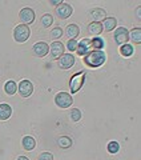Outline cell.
Masks as SVG:
<instances>
[{
	"label": "cell",
	"mask_w": 141,
	"mask_h": 160,
	"mask_svg": "<svg viewBox=\"0 0 141 160\" xmlns=\"http://www.w3.org/2000/svg\"><path fill=\"white\" fill-rule=\"evenodd\" d=\"M84 63L87 64L90 68H97L100 66H103L107 60V55L104 53V51H97V49H93V51H88L84 55Z\"/></svg>",
	"instance_id": "6da1fadb"
},
{
	"label": "cell",
	"mask_w": 141,
	"mask_h": 160,
	"mask_svg": "<svg viewBox=\"0 0 141 160\" xmlns=\"http://www.w3.org/2000/svg\"><path fill=\"white\" fill-rule=\"evenodd\" d=\"M31 36V29L26 24H19L17 27H15L13 29V39L16 40L17 43H24L27 42Z\"/></svg>",
	"instance_id": "7a4b0ae2"
},
{
	"label": "cell",
	"mask_w": 141,
	"mask_h": 160,
	"mask_svg": "<svg viewBox=\"0 0 141 160\" xmlns=\"http://www.w3.org/2000/svg\"><path fill=\"white\" fill-rule=\"evenodd\" d=\"M84 80H85V72H77L75 73L72 78L69 80V88H70V93H76L81 89L83 84H84Z\"/></svg>",
	"instance_id": "3957f363"
},
{
	"label": "cell",
	"mask_w": 141,
	"mask_h": 160,
	"mask_svg": "<svg viewBox=\"0 0 141 160\" xmlns=\"http://www.w3.org/2000/svg\"><path fill=\"white\" fill-rule=\"evenodd\" d=\"M55 103H56V106L60 108H68L72 106L73 98L70 96L68 92H59L56 96H55Z\"/></svg>",
	"instance_id": "277c9868"
},
{
	"label": "cell",
	"mask_w": 141,
	"mask_h": 160,
	"mask_svg": "<svg viewBox=\"0 0 141 160\" xmlns=\"http://www.w3.org/2000/svg\"><path fill=\"white\" fill-rule=\"evenodd\" d=\"M114 42L119 44V46H123V44H127L129 40V31L124 27H119L114 31Z\"/></svg>",
	"instance_id": "5b68a950"
},
{
	"label": "cell",
	"mask_w": 141,
	"mask_h": 160,
	"mask_svg": "<svg viewBox=\"0 0 141 160\" xmlns=\"http://www.w3.org/2000/svg\"><path fill=\"white\" fill-rule=\"evenodd\" d=\"M75 64V56L72 53H63L57 60V66L61 69H68L73 67Z\"/></svg>",
	"instance_id": "8992f818"
},
{
	"label": "cell",
	"mask_w": 141,
	"mask_h": 160,
	"mask_svg": "<svg viewBox=\"0 0 141 160\" xmlns=\"http://www.w3.org/2000/svg\"><path fill=\"white\" fill-rule=\"evenodd\" d=\"M19 18H20V20L23 22V24L28 26V24H32V23L35 22V12H33L32 8L26 7V8H23L22 11H20Z\"/></svg>",
	"instance_id": "52a82bcc"
},
{
	"label": "cell",
	"mask_w": 141,
	"mask_h": 160,
	"mask_svg": "<svg viewBox=\"0 0 141 160\" xmlns=\"http://www.w3.org/2000/svg\"><path fill=\"white\" fill-rule=\"evenodd\" d=\"M17 89H19L20 96L28 98V96H31L32 92H33V86L29 80H23V82H20V84L17 86Z\"/></svg>",
	"instance_id": "ba28073f"
},
{
	"label": "cell",
	"mask_w": 141,
	"mask_h": 160,
	"mask_svg": "<svg viewBox=\"0 0 141 160\" xmlns=\"http://www.w3.org/2000/svg\"><path fill=\"white\" fill-rule=\"evenodd\" d=\"M72 13H73V8H72V6H69V4H67V3H61L56 8V15L60 19H67Z\"/></svg>",
	"instance_id": "9c48e42d"
},
{
	"label": "cell",
	"mask_w": 141,
	"mask_h": 160,
	"mask_svg": "<svg viewBox=\"0 0 141 160\" xmlns=\"http://www.w3.org/2000/svg\"><path fill=\"white\" fill-rule=\"evenodd\" d=\"M32 51H33V53L36 55V56L43 58L49 52V46H48V43H45V42H39V43H36L33 46Z\"/></svg>",
	"instance_id": "30bf717a"
},
{
	"label": "cell",
	"mask_w": 141,
	"mask_h": 160,
	"mask_svg": "<svg viewBox=\"0 0 141 160\" xmlns=\"http://www.w3.org/2000/svg\"><path fill=\"white\" fill-rule=\"evenodd\" d=\"M64 44L60 43V42H53L51 44V47H49V51H51V58L52 59H59L61 55L64 53Z\"/></svg>",
	"instance_id": "8fae6325"
},
{
	"label": "cell",
	"mask_w": 141,
	"mask_h": 160,
	"mask_svg": "<svg viewBox=\"0 0 141 160\" xmlns=\"http://www.w3.org/2000/svg\"><path fill=\"white\" fill-rule=\"evenodd\" d=\"M89 15H90V18H92L95 22L100 23V20H104L105 18H107V11L103 9V8H93Z\"/></svg>",
	"instance_id": "7c38bea8"
},
{
	"label": "cell",
	"mask_w": 141,
	"mask_h": 160,
	"mask_svg": "<svg viewBox=\"0 0 141 160\" xmlns=\"http://www.w3.org/2000/svg\"><path fill=\"white\" fill-rule=\"evenodd\" d=\"M89 47H90V39H83L81 42H79V46H77L76 52L80 55V56H84V55L88 52Z\"/></svg>",
	"instance_id": "4fadbf2b"
},
{
	"label": "cell",
	"mask_w": 141,
	"mask_h": 160,
	"mask_svg": "<svg viewBox=\"0 0 141 160\" xmlns=\"http://www.w3.org/2000/svg\"><path fill=\"white\" fill-rule=\"evenodd\" d=\"M11 115H12V108L9 104L6 103L0 104V120H7L11 118Z\"/></svg>",
	"instance_id": "5bb4252c"
},
{
	"label": "cell",
	"mask_w": 141,
	"mask_h": 160,
	"mask_svg": "<svg viewBox=\"0 0 141 160\" xmlns=\"http://www.w3.org/2000/svg\"><path fill=\"white\" fill-rule=\"evenodd\" d=\"M88 32L90 33V35H93V36H99L100 33L103 32V26H101V23H99V22H92L88 26Z\"/></svg>",
	"instance_id": "9a60e30c"
},
{
	"label": "cell",
	"mask_w": 141,
	"mask_h": 160,
	"mask_svg": "<svg viewBox=\"0 0 141 160\" xmlns=\"http://www.w3.org/2000/svg\"><path fill=\"white\" fill-rule=\"evenodd\" d=\"M22 144H23V148L26 151H32V149L36 147V140H35L32 136H24L22 140Z\"/></svg>",
	"instance_id": "2e32d148"
},
{
	"label": "cell",
	"mask_w": 141,
	"mask_h": 160,
	"mask_svg": "<svg viewBox=\"0 0 141 160\" xmlns=\"http://www.w3.org/2000/svg\"><path fill=\"white\" fill-rule=\"evenodd\" d=\"M101 26L104 27L105 31L110 32V31H113V29L116 28V26H117V20H116L114 18H105V19L103 20V24H101Z\"/></svg>",
	"instance_id": "e0dca14e"
},
{
	"label": "cell",
	"mask_w": 141,
	"mask_h": 160,
	"mask_svg": "<svg viewBox=\"0 0 141 160\" xmlns=\"http://www.w3.org/2000/svg\"><path fill=\"white\" fill-rule=\"evenodd\" d=\"M65 33H67V36L69 39H76L80 33V28L76 26V24H69L65 29Z\"/></svg>",
	"instance_id": "ac0fdd59"
},
{
	"label": "cell",
	"mask_w": 141,
	"mask_h": 160,
	"mask_svg": "<svg viewBox=\"0 0 141 160\" xmlns=\"http://www.w3.org/2000/svg\"><path fill=\"white\" fill-rule=\"evenodd\" d=\"M4 91H6L7 95H15L17 92V84L13 80H9V82L4 84Z\"/></svg>",
	"instance_id": "d6986e66"
},
{
	"label": "cell",
	"mask_w": 141,
	"mask_h": 160,
	"mask_svg": "<svg viewBox=\"0 0 141 160\" xmlns=\"http://www.w3.org/2000/svg\"><path fill=\"white\" fill-rule=\"evenodd\" d=\"M129 39L132 40L133 43L140 44L141 43V29L140 28H133L132 31L129 32Z\"/></svg>",
	"instance_id": "ffe728a7"
},
{
	"label": "cell",
	"mask_w": 141,
	"mask_h": 160,
	"mask_svg": "<svg viewBox=\"0 0 141 160\" xmlns=\"http://www.w3.org/2000/svg\"><path fill=\"white\" fill-rule=\"evenodd\" d=\"M120 53H121L124 58L132 56V55H133V46H132V44H128V43L120 46Z\"/></svg>",
	"instance_id": "44dd1931"
},
{
	"label": "cell",
	"mask_w": 141,
	"mask_h": 160,
	"mask_svg": "<svg viewBox=\"0 0 141 160\" xmlns=\"http://www.w3.org/2000/svg\"><path fill=\"white\" fill-rule=\"evenodd\" d=\"M57 144L60 146V148L63 149H68L70 146H72V139L68 136H61L57 139Z\"/></svg>",
	"instance_id": "7402d4cb"
},
{
	"label": "cell",
	"mask_w": 141,
	"mask_h": 160,
	"mask_svg": "<svg viewBox=\"0 0 141 160\" xmlns=\"http://www.w3.org/2000/svg\"><path fill=\"white\" fill-rule=\"evenodd\" d=\"M104 44H105V42L101 38H93L92 40H90V47L95 48V49H97V51H101L103 47H104Z\"/></svg>",
	"instance_id": "603a6c76"
},
{
	"label": "cell",
	"mask_w": 141,
	"mask_h": 160,
	"mask_svg": "<svg viewBox=\"0 0 141 160\" xmlns=\"http://www.w3.org/2000/svg\"><path fill=\"white\" fill-rule=\"evenodd\" d=\"M52 23H53V16H52V15L45 13V15H43V16H41V24H43V27L48 28L49 26H52Z\"/></svg>",
	"instance_id": "cb8c5ba5"
},
{
	"label": "cell",
	"mask_w": 141,
	"mask_h": 160,
	"mask_svg": "<svg viewBox=\"0 0 141 160\" xmlns=\"http://www.w3.org/2000/svg\"><path fill=\"white\" fill-rule=\"evenodd\" d=\"M69 118L72 122H79L80 119H81V111L77 108H73V109H70V113H69Z\"/></svg>",
	"instance_id": "d4e9b609"
},
{
	"label": "cell",
	"mask_w": 141,
	"mask_h": 160,
	"mask_svg": "<svg viewBox=\"0 0 141 160\" xmlns=\"http://www.w3.org/2000/svg\"><path fill=\"white\" fill-rule=\"evenodd\" d=\"M77 46H79V42H76V39H69L68 42H67V48L69 49V52L76 51Z\"/></svg>",
	"instance_id": "484cf974"
},
{
	"label": "cell",
	"mask_w": 141,
	"mask_h": 160,
	"mask_svg": "<svg viewBox=\"0 0 141 160\" xmlns=\"http://www.w3.org/2000/svg\"><path fill=\"white\" fill-rule=\"evenodd\" d=\"M120 149V144L117 142H110L108 144V152L109 153H117Z\"/></svg>",
	"instance_id": "4316f807"
},
{
	"label": "cell",
	"mask_w": 141,
	"mask_h": 160,
	"mask_svg": "<svg viewBox=\"0 0 141 160\" xmlns=\"http://www.w3.org/2000/svg\"><path fill=\"white\" fill-rule=\"evenodd\" d=\"M63 29L60 28V27H56V28H53L52 29V32H51V36L53 38V39H59V38H61L63 36Z\"/></svg>",
	"instance_id": "83f0119b"
},
{
	"label": "cell",
	"mask_w": 141,
	"mask_h": 160,
	"mask_svg": "<svg viewBox=\"0 0 141 160\" xmlns=\"http://www.w3.org/2000/svg\"><path fill=\"white\" fill-rule=\"evenodd\" d=\"M39 160H53V155L51 152H44L39 156Z\"/></svg>",
	"instance_id": "f1b7e54d"
},
{
	"label": "cell",
	"mask_w": 141,
	"mask_h": 160,
	"mask_svg": "<svg viewBox=\"0 0 141 160\" xmlns=\"http://www.w3.org/2000/svg\"><path fill=\"white\" fill-rule=\"evenodd\" d=\"M63 2H61V0H51V2H49V4H51V6H60V4H61Z\"/></svg>",
	"instance_id": "f546056e"
},
{
	"label": "cell",
	"mask_w": 141,
	"mask_h": 160,
	"mask_svg": "<svg viewBox=\"0 0 141 160\" xmlns=\"http://www.w3.org/2000/svg\"><path fill=\"white\" fill-rule=\"evenodd\" d=\"M17 160H29V159H28L27 156H19V158H17Z\"/></svg>",
	"instance_id": "4dcf8cb0"
},
{
	"label": "cell",
	"mask_w": 141,
	"mask_h": 160,
	"mask_svg": "<svg viewBox=\"0 0 141 160\" xmlns=\"http://www.w3.org/2000/svg\"><path fill=\"white\" fill-rule=\"evenodd\" d=\"M140 11H141V7L137 8V18H139V19H140Z\"/></svg>",
	"instance_id": "1f68e13d"
}]
</instances>
